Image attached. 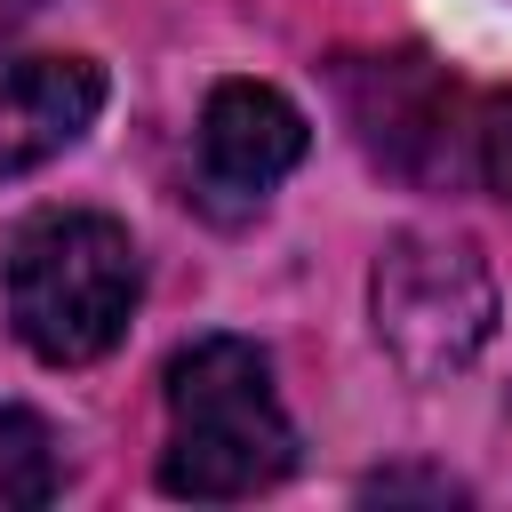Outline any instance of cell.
I'll return each mask as SVG.
<instances>
[{
    "label": "cell",
    "instance_id": "cell-1",
    "mask_svg": "<svg viewBox=\"0 0 512 512\" xmlns=\"http://www.w3.org/2000/svg\"><path fill=\"white\" fill-rule=\"evenodd\" d=\"M296 464L272 360L248 336H200L168 360V448L160 488L192 504H240Z\"/></svg>",
    "mask_w": 512,
    "mask_h": 512
},
{
    "label": "cell",
    "instance_id": "cell-2",
    "mask_svg": "<svg viewBox=\"0 0 512 512\" xmlns=\"http://www.w3.org/2000/svg\"><path fill=\"white\" fill-rule=\"evenodd\" d=\"M0 288H8L16 336L48 368H88V360H104L128 336L144 272H136L128 224H112L96 208H40L8 240Z\"/></svg>",
    "mask_w": 512,
    "mask_h": 512
},
{
    "label": "cell",
    "instance_id": "cell-3",
    "mask_svg": "<svg viewBox=\"0 0 512 512\" xmlns=\"http://www.w3.org/2000/svg\"><path fill=\"white\" fill-rule=\"evenodd\" d=\"M368 312L408 376H456L496 336V280L464 232H400L376 256Z\"/></svg>",
    "mask_w": 512,
    "mask_h": 512
},
{
    "label": "cell",
    "instance_id": "cell-4",
    "mask_svg": "<svg viewBox=\"0 0 512 512\" xmlns=\"http://www.w3.org/2000/svg\"><path fill=\"white\" fill-rule=\"evenodd\" d=\"M344 104H352L360 144H368L392 176H416V184L464 168L472 128H480V120H464V88H456L432 56H416V48L352 64V72H344Z\"/></svg>",
    "mask_w": 512,
    "mask_h": 512
},
{
    "label": "cell",
    "instance_id": "cell-5",
    "mask_svg": "<svg viewBox=\"0 0 512 512\" xmlns=\"http://www.w3.org/2000/svg\"><path fill=\"white\" fill-rule=\"evenodd\" d=\"M304 144H312L304 112L264 80H216L200 104V176L232 200H264L304 160Z\"/></svg>",
    "mask_w": 512,
    "mask_h": 512
},
{
    "label": "cell",
    "instance_id": "cell-6",
    "mask_svg": "<svg viewBox=\"0 0 512 512\" xmlns=\"http://www.w3.org/2000/svg\"><path fill=\"white\" fill-rule=\"evenodd\" d=\"M104 104V72L88 56H0V184L48 168L64 144L88 136Z\"/></svg>",
    "mask_w": 512,
    "mask_h": 512
},
{
    "label": "cell",
    "instance_id": "cell-7",
    "mask_svg": "<svg viewBox=\"0 0 512 512\" xmlns=\"http://www.w3.org/2000/svg\"><path fill=\"white\" fill-rule=\"evenodd\" d=\"M64 488L56 432L32 408H0V504H48Z\"/></svg>",
    "mask_w": 512,
    "mask_h": 512
},
{
    "label": "cell",
    "instance_id": "cell-8",
    "mask_svg": "<svg viewBox=\"0 0 512 512\" xmlns=\"http://www.w3.org/2000/svg\"><path fill=\"white\" fill-rule=\"evenodd\" d=\"M472 168L512 200V96H496V104L480 112V128H472Z\"/></svg>",
    "mask_w": 512,
    "mask_h": 512
},
{
    "label": "cell",
    "instance_id": "cell-9",
    "mask_svg": "<svg viewBox=\"0 0 512 512\" xmlns=\"http://www.w3.org/2000/svg\"><path fill=\"white\" fill-rule=\"evenodd\" d=\"M456 496V480H368V496Z\"/></svg>",
    "mask_w": 512,
    "mask_h": 512
},
{
    "label": "cell",
    "instance_id": "cell-10",
    "mask_svg": "<svg viewBox=\"0 0 512 512\" xmlns=\"http://www.w3.org/2000/svg\"><path fill=\"white\" fill-rule=\"evenodd\" d=\"M0 8H8V16H32V8H40V0H0Z\"/></svg>",
    "mask_w": 512,
    "mask_h": 512
}]
</instances>
